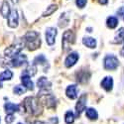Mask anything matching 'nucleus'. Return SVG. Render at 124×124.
Returning <instances> with one entry per match:
<instances>
[{
  "instance_id": "473e14b6",
  "label": "nucleus",
  "mask_w": 124,
  "mask_h": 124,
  "mask_svg": "<svg viewBox=\"0 0 124 124\" xmlns=\"http://www.w3.org/2000/svg\"><path fill=\"white\" fill-rule=\"evenodd\" d=\"M33 124H48V123H46L44 121H35Z\"/></svg>"
},
{
  "instance_id": "6e6552de",
  "label": "nucleus",
  "mask_w": 124,
  "mask_h": 124,
  "mask_svg": "<svg viewBox=\"0 0 124 124\" xmlns=\"http://www.w3.org/2000/svg\"><path fill=\"white\" fill-rule=\"evenodd\" d=\"M58 34V31L55 27H48L46 29V41L49 46H53L56 41V36Z\"/></svg>"
},
{
  "instance_id": "7c9ffc66",
  "label": "nucleus",
  "mask_w": 124,
  "mask_h": 124,
  "mask_svg": "<svg viewBox=\"0 0 124 124\" xmlns=\"http://www.w3.org/2000/svg\"><path fill=\"white\" fill-rule=\"evenodd\" d=\"M117 13H118L119 16H123V15H124V7H121L120 9H118Z\"/></svg>"
},
{
  "instance_id": "4be33fe9",
  "label": "nucleus",
  "mask_w": 124,
  "mask_h": 124,
  "mask_svg": "<svg viewBox=\"0 0 124 124\" xmlns=\"http://www.w3.org/2000/svg\"><path fill=\"white\" fill-rule=\"evenodd\" d=\"M106 25L108 28L110 29H114L117 27L118 25V20L116 17H113V16H110L107 18V21H106Z\"/></svg>"
},
{
  "instance_id": "9b49d317",
  "label": "nucleus",
  "mask_w": 124,
  "mask_h": 124,
  "mask_svg": "<svg viewBox=\"0 0 124 124\" xmlns=\"http://www.w3.org/2000/svg\"><path fill=\"white\" fill-rule=\"evenodd\" d=\"M7 20H8V26L10 28H16L18 26L19 16H18V13L15 9L11 10V12H10V15L8 16Z\"/></svg>"
},
{
  "instance_id": "9d476101",
  "label": "nucleus",
  "mask_w": 124,
  "mask_h": 124,
  "mask_svg": "<svg viewBox=\"0 0 124 124\" xmlns=\"http://www.w3.org/2000/svg\"><path fill=\"white\" fill-rule=\"evenodd\" d=\"M79 59V56L78 54L77 53V52H73V53H70L65 60V66L67 68H71V67H74L76 64H77V62L78 61Z\"/></svg>"
},
{
  "instance_id": "c756f323",
  "label": "nucleus",
  "mask_w": 124,
  "mask_h": 124,
  "mask_svg": "<svg viewBox=\"0 0 124 124\" xmlns=\"http://www.w3.org/2000/svg\"><path fill=\"white\" fill-rule=\"evenodd\" d=\"M76 4L79 8H84L86 5V0H76Z\"/></svg>"
},
{
  "instance_id": "b1692460",
  "label": "nucleus",
  "mask_w": 124,
  "mask_h": 124,
  "mask_svg": "<svg viewBox=\"0 0 124 124\" xmlns=\"http://www.w3.org/2000/svg\"><path fill=\"white\" fill-rule=\"evenodd\" d=\"M47 59L45 58V56L44 55H39V56H37L35 59H34V65L36 66V65H42V66H45V65H47Z\"/></svg>"
},
{
  "instance_id": "cd10ccee",
  "label": "nucleus",
  "mask_w": 124,
  "mask_h": 124,
  "mask_svg": "<svg viewBox=\"0 0 124 124\" xmlns=\"http://www.w3.org/2000/svg\"><path fill=\"white\" fill-rule=\"evenodd\" d=\"M26 87L25 86H23V85H16L14 88H13V92L15 94H18V95H20V94H23V93H25L26 92Z\"/></svg>"
},
{
  "instance_id": "39448f33",
  "label": "nucleus",
  "mask_w": 124,
  "mask_h": 124,
  "mask_svg": "<svg viewBox=\"0 0 124 124\" xmlns=\"http://www.w3.org/2000/svg\"><path fill=\"white\" fill-rule=\"evenodd\" d=\"M38 94H40L41 100L45 103V105L48 108H55L56 107V98L52 93H49L48 91H40Z\"/></svg>"
},
{
  "instance_id": "412c9836",
  "label": "nucleus",
  "mask_w": 124,
  "mask_h": 124,
  "mask_svg": "<svg viewBox=\"0 0 124 124\" xmlns=\"http://www.w3.org/2000/svg\"><path fill=\"white\" fill-rule=\"evenodd\" d=\"M85 115L90 120H96L97 117H98L97 111L95 109H93V108H87L86 111H85Z\"/></svg>"
},
{
  "instance_id": "6ab92c4d",
  "label": "nucleus",
  "mask_w": 124,
  "mask_h": 124,
  "mask_svg": "<svg viewBox=\"0 0 124 124\" xmlns=\"http://www.w3.org/2000/svg\"><path fill=\"white\" fill-rule=\"evenodd\" d=\"M10 7H9V3L6 1V0H4L3 3H2V6L1 8H0V13H1V15L4 17V18H8V16L10 15Z\"/></svg>"
},
{
  "instance_id": "5701e85b",
  "label": "nucleus",
  "mask_w": 124,
  "mask_h": 124,
  "mask_svg": "<svg viewBox=\"0 0 124 124\" xmlns=\"http://www.w3.org/2000/svg\"><path fill=\"white\" fill-rule=\"evenodd\" d=\"M13 77V73L9 70H5L0 74V81H4V80H10Z\"/></svg>"
},
{
  "instance_id": "2f4dec72",
  "label": "nucleus",
  "mask_w": 124,
  "mask_h": 124,
  "mask_svg": "<svg viewBox=\"0 0 124 124\" xmlns=\"http://www.w3.org/2000/svg\"><path fill=\"white\" fill-rule=\"evenodd\" d=\"M98 2H99L100 4H102V5H105V4H107L108 0H98Z\"/></svg>"
},
{
  "instance_id": "f704fd0d",
  "label": "nucleus",
  "mask_w": 124,
  "mask_h": 124,
  "mask_svg": "<svg viewBox=\"0 0 124 124\" xmlns=\"http://www.w3.org/2000/svg\"><path fill=\"white\" fill-rule=\"evenodd\" d=\"M121 55L124 57V47H123V49H122V51H121Z\"/></svg>"
},
{
  "instance_id": "aec40b11",
  "label": "nucleus",
  "mask_w": 124,
  "mask_h": 124,
  "mask_svg": "<svg viewBox=\"0 0 124 124\" xmlns=\"http://www.w3.org/2000/svg\"><path fill=\"white\" fill-rule=\"evenodd\" d=\"M36 73H37V68H36V66H35V65H30V66H28V67L24 70L22 76L33 77V76L36 75Z\"/></svg>"
},
{
  "instance_id": "4468645a",
  "label": "nucleus",
  "mask_w": 124,
  "mask_h": 124,
  "mask_svg": "<svg viewBox=\"0 0 124 124\" xmlns=\"http://www.w3.org/2000/svg\"><path fill=\"white\" fill-rule=\"evenodd\" d=\"M101 86L106 91H110L113 87V78L111 77H106L101 80Z\"/></svg>"
},
{
  "instance_id": "f8f14e48",
  "label": "nucleus",
  "mask_w": 124,
  "mask_h": 124,
  "mask_svg": "<svg viewBox=\"0 0 124 124\" xmlns=\"http://www.w3.org/2000/svg\"><path fill=\"white\" fill-rule=\"evenodd\" d=\"M37 85L40 88V91H49V89L51 88L52 84L44 77L40 78L37 81Z\"/></svg>"
},
{
  "instance_id": "f257e3e1",
  "label": "nucleus",
  "mask_w": 124,
  "mask_h": 124,
  "mask_svg": "<svg viewBox=\"0 0 124 124\" xmlns=\"http://www.w3.org/2000/svg\"><path fill=\"white\" fill-rule=\"evenodd\" d=\"M24 108L26 110L27 113L34 116H38L39 114H41L43 111V107L41 104V101L39 98L37 97H26L24 99Z\"/></svg>"
},
{
  "instance_id": "4c0bfd02",
  "label": "nucleus",
  "mask_w": 124,
  "mask_h": 124,
  "mask_svg": "<svg viewBox=\"0 0 124 124\" xmlns=\"http://www.w3.org/2000/svg\"><path fill=\"white\" fill-rule=\"evenodd\" d=\"M18 124H22V123H18Z\"/></svg>"
},
{
  "instance_id": "2eb2a0df",
  "label": "nucleus",
  "mask_w": 124,
  "mask_h": 124,
  "mask_svg": "<svg viewBox=\"0 0 124 124\" xmlns=\"http://www.w3.org/2000/svg\"><path fill=\"white\" fill-rule=\"evenodd\" d=\"M4 109L7 114H13V113L19 111V105L14 104V103H11V102H6L4 104Z\"/></svg>"
},
{
  "instance_id": "423d86ee",
  "label": "nucleus",
  "mask_w": 124,
  "mask_h": 124,
  "mask_svg": "<svg viewBox=\"0 0 124 124\" xmlns=\"http://www.w3.org/2000/svg\"><path fill=\"white\" fill-rule=\"evenodd\" d=\"M104 69L105 70H116L118 65H119V62H118V59L113 56V55H107L105 58H104Z\"/></svg>"
},
{
  "instance_id": "1a4fd4ad",
  "label": "nucleus",
  "mask_w": 124,
  "mask_h": 124,
  "mask_svg": "<svg viewBox=\"0 0 124 124\" xmlns=\"http://www.w3.org/2000/svg\"><path fill=\"white\" fill-rule=\"evenodd\" d=\"M86 99H87V95L85 93L81 94L77 102V105H76V114L77 116H79L81 114V112L85 109L86 106Z\"/></svg>"
},
{
  "instance_id": "c9c22d12",
  "label": "nucleus",
  "mask_w": 124,
  "mask_h": 124,
  "mask_svg": "<svg viewBox=\"0 0 124 124\" xmlns=\"http://www.w3.org/2000/svg\"><path fill=\"white\" fill-rule=\"evenodd\" d=\"M12 2H13V3H17L18 0H12Z\"/></svg>"
},
{
  "instance_id": "393cba45",
  "label": "nucleus",
  "mask_w": 124,
  "mask_h": 124,
  "mask_svg": "<svg viewBox=\"0 0 124 124\" xmlns=\"http://www.w3.org/2000/svg\"><path fill=\"white\" fill-rule=\"evenodd\" d=\"M58 9V6L56 5V4H52V5H50L49 7H47V10L43 13V17H48V16H50V15H52L53 14L56 10Z\"/></svg>"
},
{
  "instance_id": "e433bc0d",
  "label": "nucleus",
  "mask_w": 124,
  "mask_h": 124,
  "mask_svg": "<svg viewBox=\"0 0 124 124\" xmlns=\"http://www.w3.org/2000/svg\"><path fill=\"white\" fill-rule=\"evenodd\" d=\"M2 87V84H1V81H0V88Z\"/></svg>"
},
{
  "instance_id": "ddd939ff",
  "label": "nucleus",
  "mask_w": 124,
  "mask_h": 124,
  "mask_svg": "<svg viewBox=\"0 0 124 124\" xmlns=\"http://www.w3.org/2000/svg\"><path fill=\"white\" fill-rule=\"evenodd\" d=\"M66 94L70 99H76L78 97V87L76 85H70L66 89Z\"/></svg>"
},
{
  "instance_id": "bb28decb",
  "label": "nucleus",
  "mask_w": 124,
  "mask_h": 124,
  "mask_svg": "<svg viewBox=\"0 0 124 124\" xmlns=\"http://www.w3.org/2000/svg\"><path fill=\"white\" fill-rule=\"evenodd\" d=\"M65 121L67 124H73L74 121H75V115H74V113L73 111H67L66 113V115H65Z\"/></svg>"
},
{
  "instance_id": "20e7f679",
  "label": "nucleus",
  "mask_w": 124,
  "mask_h": 124,
  "mask_svg": "<svg viewBox=\"0 0 124 124\" xmlns=\"http://www.w3.org/2000/svg\"><path fill=\"white\" fill-rule=\"evenodd\" d=\"M75 43V34L71 30H67L63 35V39H62V45H63V50L64 51H69L70 46Z\"/></svg>"
},
{
  "instance_id": "72a5a7b5",
  "label": "nucleus",
  "mask_w": 124,
  "mask_h": 124,
  "mask_svg": "<svg viewBox=\"0 0 124 124\" xmlns=\"http://www.w3.org/2000/svg\"><path fill=\"white\" fill-rule=\"evenodd\" d=\"M52 122H53L54 124H58V118L55 117V119H52Z\"/></svg>"
},
{
  "instance_id": "f3484780",
  "label": "nucleus",
  "mask_w": 124,
  "mask_h": 124,
  "mask_svg": "<svg viewBox=\"0 0 124 124\" xmlns=\"http://www.w3.org/2000/svg\"><path fill=\"white\" fill-rule=\"evenodd\" d=\"M82 44L89 49H94L96 47V40L91 37H85L82 39Z\"/></svg>"
},
{
  "instance_id": "a211bd4d",
  "label": "nucleus",
  "mask_w": 124,
  "mask_h": 124,
  "mask_svg": "<svg viewBox=\"0 0 124 124\" xmlns=\"http://www.w3.org/2000/svg\"><path fill=\"white\" fill-rule=\"evenodd\" d=\"M90 74L86 70H80L77 74V79L78 82H85L88 80Z\"/></svg>"
},
{
  "instance_id": "c85d7f7f",
  "label": "nucleus",
  "mask_w": 124,
  "mask_h": 124,
  "mask_svg": "<svg viewBox=\"0 0 124 124\" xmlns=\"http://www.w3.org/2000/svg\"><path fill=\"white\" fill-rule=\"evenodd\" d=\"M14 119H15V117H14L13 114H7L6 117H5V122L7 124H11L14 121Z\"/></svg>"
},
{
  "instance_id": "dca6fc26",
  "label": "nucleus",
  "mask_w": 124,
  "mask_h": 124,
  "mask_svg": "<svg viewBox=\"0 0 124 124\" xmlns=\"http://www.w3.org/2000/svg\"><path fill=\"white\" fill-rule=\"evenodd\" d=\"M21 82H22L23 86H25L27 89H29V90H33L34 89V84H33V81L31 80V77L22 76L21 77Z\"/></svg>"
},
{
  "instance_id": "0eeeda50",
  "label": "nucleus",
  "mask_w": 124,
  "mask_h": 124,
  "mask_svg": "<svg viewBox=\"0 0 124 124\" xmlns=\"http://www.w3.org/2000/svg\"><path fill=\"white\" fill-rule=\"evenodd\" d=\"M26 63H27V57H26V55L20 54V55L17 56L16 58L10 60L5 66L12 67V68H18V67L22 66V65H24V64H26Z\"/></svg>"
},
{
  "instance_id": "f03ea898",
  "label": "nucleus",
  "mask_w": 124,
  "mask_h": 124,
  "mask_svg": "<svg viewBox=\"0 0 124 124\" xmlns=\"http://www.w3.org/2000/svg\"><path fill=\"white\" fill-rule=\"evenodd\" d=\"M24 42L29 51H35L41 46V39L39 33L35 31H29L24 37Z\"/></svg>"
},
{
  "instance_id": "a878e982",
  "label": "nucleus",
  "mask_w": 124,
  "mask_h": 124,
  "mask_svg": "<svg viewBox=\"0 0 124 124\" xmlns=\"http://www.w3.org/2000/svg\"><path fill=\"white\" fill-rule=\"evenodd\" d=\"M115 43H122L124 42V28H120L118 30V32L115 36V40H114Z\"/></svg>"
},
{
  "instance_id": "7ed1b4c3",
  "label": "nucleus",
  "mask_w": 124,
  "mask_h": 124,
  "mask_svg": "<svg viewBox=\"0 0 124 124\" xmlns=\"http://www.w3.org/2000/svg\"><path fill=\"white\" fill-rule=\"evenodd\" d=\"M24 46H25L24 42L23 43H16L14 45L9 46L4 51V56L6 58H9V59H14V58H16L17 56L20 55V53H21V51L23 50Z\"/></svg>"
}]
</instances>
